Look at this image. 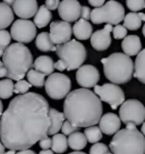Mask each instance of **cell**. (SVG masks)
<instances>
[{
    "mask_svg": "<svg viewBox=\"0 0 145 154\" xmlns=\"http://www.w3.org/2000/svg\"><path fill=\"white\" fill-rule=\"evenodd\" d=\"M50 106L39 93L17 95L8 104L0 119V138L6 149H29L48 137L51 127Z\"/></svg>",
    "mask_w": 145,
    "mask_h": 154,
    "instance_id": "1",
    "label": "cell"
},
{
    "mask_svg": "<svg viewBox=\"0 0 145 154\" xmlns=\"http://www.w3.org/2000/svg\"><path fill=\"white\" fill-rule=\"evenodd\" d=\"M103 112L100 97L88 88L70 92L63 102V115L78 128L92 127L100 122Z\"/></svg>",
    "mask_w": 145,
    "mask_h": 154,
    "instance_id": "2",
    "label": "cell"
},
{
    "mask_svg": "<svg viewBox=\"0 0 145 154\" xmlns=\"http://www.w3.org/2000/svg\"><path fill=\"white\" fill-rule=\"evenodd\" d=\"M2 63L7 68V77L13 81L23 79L33 67V56L23 43H13L5 50Z\"/></svg>",
    "mask_w": 145,
    "mask_h": 154,
    "instance_id": "3",
    "label": "cell"
},
{
    "mask_svg": "<svg viewBox=\"0 0 145 154\" xmlns=\"http://www.w3.org/2000/svg\"><path fill=\"white\" fill-rule=\"evenodd\" d=\"M104 76L113 84H126L134 77L135 66L129 56L115 52L101 59Z\"/></svg>",
    "mask_w": 145,
    "mask_h": 154,
    "instance_id": "4",
    "label": "cell"
},
{
    "mask_svg": "<svg viewBox=\"0 0 145 154\" xmlns=\"http://www.w3.org/2000/svg\"><path fill=\"white\" fill-rule=\"evenodd\" d=\"M109 147L113 154H145V136L138 129H120Z\"/></svg>",
    "mask_w": 145,
    "mask_h": 154,
    "instance_id": "5",
    "label": "cell"
},
{
    "mask_svg": "<svg viewBox=\"0 0 145 154\" xmlns=\"http://www.w3.org/2000/svg\"><path fill=\"white\" fill-rule=\"evenodd\" d=\"M56 53L66 66V70L81 68L87 57L86 48L77 40H70L67 43L57 45Z\"/></svg>",
    "mask_w": 145,
    "mask_h": 154,
    "instance_id": "6",
    "label": "cell"
},
{
    "mask_svg": "<svg viewBox=\"0 0 145 154\" xmlns=\"http://www.w3.org/2000/svg\"><path fill=\"white\" fill-rule=\"evenodd\" d=\"M125 8L116 0H109L99 8H94L91 14L93 24L106 23L110 25H119L125 19Z\"/></svg>",
    "mask_w": 145,
    "mask_h": 154,
    "instance_id": "7",
    "label": "cell"
},
{
    "mask_svg": "<svg viewBox=\"0 0 145 154\" xmlns=\"http://www.w3.org/2000/svg\"><path fill=\"white\" fill-rule=\"evenodd\" d=\"M119 118L122 124L138 126L145 120V106L138 100L131 99L120 106Z\"/></svg>",
    "mask_w": 145,
    "mask_h": 154,
    "instance_id": "8",
    "label": "cell"
},
{
    "mask_svg": "<svg viewBox=\"0 0 145 154\" xmlns=\"http://www.w3.org/2000/svg\"><path fill=\"white\" fill-rule=\"evenodd\" d=\"M45 92L53 100H61L70 93V78L61 72H53L45 81Z\"/></svg>",
    "mask_w": 145,
    "mask_h": 154,
    "instance_id": "9",
    "label": "cell"
},
{
    "mask_svg": "<svg viewBox=\"0 0 145 154\" xmlns=\"http://www.w3.org/2000/svg\"><path fill=\"white\" fill-rule=\"evenodd\" d=\"M94 93L102 102H106L115 110L125 102V93L120 86L113 83H106L103 85H97L94 87Z\"/></svg>",
    "mask_w": 145,
    "mask_h": 154,
    "instance_id": "10",
    "label": "cell"
},
{
    "mask_svg": "<svg viewBox=\"0 0 145 154\" xmlns=\"http://www.w3.org/2000/svg\"><path fill=\"white\" fill-rule=\"evenodd\" d=\"M36 29L38 27L34 22H31L29 19H17L11 25L10 34L11 38L18 43H29L38 36Z\"/></svg>",
    "mask_w": 145,
    "mask_h": 154,
    "instance_id": "11",
    "label": "cell"
},
{
    "mask_svg": "<svg viewBox=\"0 0 145 154\" xmlns=\"http://www.w3.org/2000/svg\"><path fill=\"white\" fill-rule=\"evenodd\" d=\"M50 38L54 44H63L70 41L72 35V25L65 20H54L50 24Z\"/></svg>",
    "mask_w": 145,
    "mask_h": 154,
    "instance_id": "12",
    "label": "cell"
},
{
    "mask_svg": "<svg viewBox=\"0 0 145 154\" xmlns=\"http://www.w3.org/2000/svg\"><path fill=\"white\" fill-rule=\"evenodd\" d=\"M76 81L82 88H91L95 87L100 81V72L92 65H83L77 69Z\"/></svg>",
    "mask_w": 145,
    "mask_h": 154,
    "instance_id": "13",
    "label": "cell"
},
{
    "mask_svg": "<svg viewBox=\"0 0 145 154\" xmlns=\"http://www.w3.org/2000/svg\"><path fill=\"white\" fill-rule=\"evenodd\" d=\"M59 16L67 23L77 22L82 14V6L78 0H63L58 8Z\"/></svg>",
    "mask_w": 145,
    "mask_h": 154,
    "instance_id": "14",
    "label": "cell"
},
{
    "mask_svg": "<svg viewBox=\"0 0 145 154\" xmlns=\"http://www.w3.org/2000/svg\"><path fill=\"white\" fill-rule=\"evenodd\" d=\"M112 25L106 24L102 29H97L91 36V45L97 51H106L111 44Z\"/></svg>",
    "mask_w": 145,
    "mask_h": 154,
    "instance_id": "15",
    "label": "cell"
},
{
    "mask_svg": "<svg viewBox=\"0 0 145 154\" xmlns=\"http://www.w3.org/2000/svg\"><path fill=\"white\" fill-rule=\"evenodd\" d=\"M39 8L36 0H16L13 5L15 15H17L20 19H29L34 17Z\"/></svg>",
    "mask_w": 145,
    "mask_h": 154,
    "instance_id": "16",
    "label": "cell"
},
{
    "mask_svg": "<svg viewBox=\"0 0 145 154\" xmlns=\"http://www.w3.org/2000/svg\"><path fill=\"white\" fill-rule=\"evenodd\" d=\"M121 120L120 118L112 112H108L102 116L101 120L99 122V127L102 133L106 135H115L120 130Z\"/></svg>",
    "mask_w": 145,
    "mask_h": 154,
    "instance_id": "17",
    "label": "cell"
},
{
    "mask_svg": "<svg viewBox=\"0 0 145 154\" xmlns=\"http://www.w3.org/2000/svg\"><path fill=\"white\" fill-rule=\"evenodd\" d=\"M121 48L127 56H137L142 51V42L137 35H127L121 43Z\"/></svg>",
    "mask_w": 145,
    "mask_h": 154,
    "instance_id": "18",
    "label": "cell"
},
{
    "mask_svg": "<svg viewBox=\"0 0 145 154\" xmlns=\"http://www.w3.org/2000/svg\"><path fill=\"white\" fill-rule=\"evenodd\" d=\"M72 33L77 40H82V41L88 40V38H91L93 34L92 24L88 20H85L83 18L78 19L72 26Z\"/></svg>",
    "mask_w": 145,
    "mask_h": 154,
    "instance_id": "19",
    "label": "cell"
},
{
    "mask_svg": "<svg viewBox=\"0 0 145 154\" xmlns=\"http://www.w3.org/2000/svg\"><path fill=\"white\" fill-rule=\"evenodd\" d=\"M33 68L35 70L44 74L45 76L47 75L50 76L51 74H53V70L56 69L52 58L49 57V56H40L36 58L33 63Z\"/></svg>",
    "mask_w": 145,
    "mask_h": 154,
    "instance_id": "20",
    "label": "cell"
},
{
    "mask_svg": "<svg viewBox=\"0 0 145 154\" xmlns=\"http://www.w3.org/2000/svg\"><path fill=\"white\" fill-rule=\"evenodd\" d=\"M35 47L39 49L40 51H43V52L57 50V45L52 42L50 34L48 32H42V33L38 34V36L35 38Z\"/></svg>",
    "mask_w": 145,
    "mask_h": 154,
    "instance_id": "21",
    "label": "cell"
},
{
    "mask_svg": "<svg viewBox=\"0 0 145 154\" xmlns=\"http://www.w3.org/2000/svg\"><path fill=\"white\" fill-rule=\"evenodd\" d=\"M49 116H50V119H51V127L49 129V135L53 136V135L58 134L59 130L63 128L66 117L63 115V112H60L56 109H50Z\"/></svg>",
    "mask_w": 145,
    "mask_h": 154,
    "instance_id": "22",
    "label": "cell"
},
{
    "mask_svg": "<svg viewBox=\"0 0 145 154\" xmlns=\"http://www.w3.org/2000/svg\"><path fill=\"white\" fill-rule=\"evenodd\" d=\"M51 19H52L51 10H49L45 5H42L40 6L38 13L34 16V24L36 25L38 29H43L47 25H49Z\"/></svg>",
    "mask_w": 145,
    "mask_h": 154,
    "instance_id": "23",
    "label": "cell"
},
{
    "mask_svg": "<svg viewBox=\"0 0 145 154\" xmlns=\"http://www.w3.org/2000/svg\"><path fill=\"white\" fill-rule=\"evenodd\" d=\"M14 10L5 2H0V29H5L14 22Z\"/></svg>",
    "mask_w": 145,
    "mask_h": 154,
    "instance_id": "24",
    "label": "cell"
},
{
    "mask_svg": "<svg viewBox=\"0 0 145 154\" xmlns=\"http://www.w3.org/2000/svg\"><path fill=\"white\" fill-rule=\"evenodd\" d=\"M134 66H135L134 77L137 78L140 83L145 84V49H143V50L136 56Z\"/></svg>",
    "mask_w": 145,
    "mask_h": 154,
    "instance_id": "25",
    "label": "cell"
},
{
    "mask_svg": "<svg viewBox=\"0 0 145 154\" xmlns=\"http://www.w3.org/2000/svg\"><path fill=\"white\" fill-rule=\"evenodd\" d=\"M87 144V138L84 133L76 131L68 137V145L72 149L82 151Z\"/></svg>",
    "mask_w": 145,
    "mask_h": 154,
    "instance_id": "26",
    "label": "cell"
},
{
    "mask_svg": "<svg viewBox=\"0 0 145 154\" xmlns=\"http://www.w3.org/2000/svg\"><path fill=\"white\" fill-rule=\"evenodd\" d=\"M143 23V19L140 17V13H133L131 11L129 14H127L124 19V26L127 29L131 31H136V29H140V25Z\"/></svg>",
    "mask_w": 145,
    "mask_h": 154,
    "instance_id": "27",
    "label": "cell"
},
{
    "mask_svg": "<svg viewBox=\"0 0 145 154\" xmlns=\"http://www.w3.org/2000/svg\"><path fill=\"white\" fill-rule=\"evenodd\" d=\"M69 147L68 138L63 134H56L52 137V149L54 153H63Z\"/></svg>",
    "mask_w": 145,
    "mask_h": 154,
    "instance_id": "28",
    "label": "cell"
},
{
    "mask_svg": "<svg viewBox=\"0 0 145 154\" xmlns=\"http://www.w3.org/2000/svg\"><path fill=\"white\" fill-rule=\"evenodd\" d=\"M26 77H27V81H29V83L32 86L42 87L45 85V75L38 72V70H35L34 68L27 72Z\"/></svg>",
    "mask_w": 145,
    "mask_h": 154,
    "instance_id": "29",
    "label": "cell"
},
{
    "mask_svg": "<svg viewBox=\"0 0 145 154\" xmlns=\"http://www.w3.org/2000/svg\"><path fill=\"white\" fill-rule=\"evenodd\" d=\"M15 84L13 79L5 78L0 81V99H9L14 94Z\"/></svg>",
    "mask_w": 145,
    "mask_h": 154,
    "instance_id": "30",
    "label": "cell"
},
{
    "mask_svg": "<svg viewBox=\"0 0 145 154\" xmlns=\"http://www.w3.org/2000/svg\"><path fill=\"white\" fill-rule=\"evenodd\" d=\"M84 134L86 136L87 142H90L92 144L99 143L100 140L102 138V130L100 129V127H97V126H92V127L85 128Z\"/></svg>",
    "mask_w": 145,
    "mask_h": 154,
    "instance_id": "31",
    "label": "cell"
},
{
    "mask_svg": "<svg viewBox=\"0 0 145 154\" xmlns=\"http://www.w3.org/2000/svg\"><path fill=\"white\" fill-rule=\"evenodd\" d=\"M31 84L29 83V81H25V79H20L18 82H16L15 84V90L14 93H16L17 95H22V94H26L29 93V90L31 88Z\"/></svg>",
    "mask_w": 145,
    "mask_h": 154,
    "instance_id": "32",
    "label": "cell"
},
{
    "mask_svg": "<svg viewBox=\"0 0 145 154\" xmlns=\"http://www.w3.org/2000/svg\"><path fill=\"white\" fill-rule=\"evenodd\" d=\"M128 9L133 13H137L145 8V0H126Z\"/></svg>",
    "mask_w": 145,
    "mask_h": 154,
    "instance_id": "33",
    "label": "cell"
},
{
    "mask_svg": "<svg viewBox=\"0 0 145 154\" xmlns=\"http://www.w3.org/2000/svg\"><path fill=\"white\" fill-rule=\"evenodd\" d=\"M11 34L6 31V29H0V50H4L10 45V40H11Z\"/></svg>",
    "mask_w": 145,
    "mask_h": 154,
    "instance_id": "34",
    "label": "cell"
},
{
    "mask_svg": "<svg viewBox=\"0 0 145 154\" xmlns=\"http://www.w3.org/2000/svg\"><path fill=\"white\" fill-rule=\"evenodd\" d=\"M109 153V147L103 143H97L93 144L90 149V154H108Z\"/></svg>",
    "mask_w": 145,
    "mask_h": 154,
    "instance_id": "35",
    "label": "cell"
},
{
    "mask_svg": "<svg viewBox=\"0 0 145 154\" xmlns=\"http://www.w3.org/2000/svg\"><path fill=\"white\" fill-rule=\"evenodd\" d=\"M113 38L116 40H121V38H125L127 36V29H126L124 25H116L113 27Z\"/></svg>",
    "mask_w": 145,
    "mask_h": 154,
    "instance_id": "36",
    "label": "cell"
},
{
    "mask_svg": "<svg viewBox=\"0 0 145 154\" xmlns=\"http://www.w3.org/2000/svg\"><path fill=\"white\" fill-rule=\"evenodd\" d=\"M61 131H63V134L65 135V136H70L72 134L78 131V127L74 126L72 122H69V121L67 120V121H65V122H63Z\"/></svg>",
    "mask_w": 145,
    "mask_h": 154,
    "instance_id": "37",
    "label": "cell"
},
{
    "mask_svg": "<svg viewBox=\"0 0 145 154\" xmlns=\"http://www.w3.org/2000/svg\"><path fill=\"white\" fill-rule=\"evenodd\" d=\"M39 143L40 147L42 149H50L52 147V138H50V137H45V138L40 140Z\"/></svg>",
    "mask_w": 145,
    "mask_h": 154,
    "instance_id": "38",
    "label": "cell"
},
{
    "mask_svg": "<svg viewBox=\"0 0 145 154\" xmlns=\"http://www.w3.org/2000/svg\"><path fill=\"white\" fill-rule=\"evenodd\" d=\"M45 7L48 8L49 10H54L58 9L59 5H60V1L59 0H45Z\"/></svg>",
    "mask_w": 145,
    "mask_h": 154,
    "instance_id": "39",
    "label": "cell"
},
{
    "mask_svg": "<svg viewBox=\"0 0 145 154\" xmlns=\"http://www.w3.org/2000/svg\"><path fill=\"white\" fill-rule=\"evenodd\" d=\"M91 14H92V10L90 9V7L87 6H82V14H81V17L85 20H88L91 19Z\"/></svg>",
    "mask_w": 145,
    "mask_h": 154,
    "instance_id": "40",
    "label": "cell"
},
{
    "mask_svg": "<svg viewBox=\"0 0 145 154\" xmlns=\"http://www.w3.org/2000/svg\"><path fill=\"white\" fill-rule=\"evenodd\" d=\"M88 4L93 6L94 8H99L106 4V0H88Z\"/></svg>",
    "mask_w": 145,
    "mask_h": 154,
    "instance_id": "41",
    "label": "cell"
},
{
    "mask_svg": "<svg viewBox=\"0 0 145 154\" xmlns=\"http://www.w3.org/2000/svg\"><path fill=\"white\" fill-rule=\"evenodd\" d=\"M7 75H8L7 68L5 67L4 63L0 60V78H1V77H7Z\"/></svg>",
    "mask_w": 145,
    "mask_h": 154,
    "instance_id": "42",
    "label": "cell"
},
{
    "mask_svg": "<svg viewBox=\"0 0 145 154\" xmlns=\"http://www.w3.org/2000/svg\"><path fill=\"white\" fill-rule=\"evenodd\" d=\"M54 68L56 69H58L59 72H63V70H66V66L63 65V63L61 60H58V61H56L54 63Z\"/></svg>",
    "mask_w": 145,
    "mask_h": 154,
    "instance_id": "43",
    "label": "cell"
},
{
    "mask_svg": "<svg viewBox=\"0 0 145 154\" xmlns=\"http://www.w3.org/2000/svg\"><path fill=\"white\" fill-rule=\"evenodd\" d=\"M16 154H36L32 149H23V151H17Z\"/></svg>",
    "mask_w": 145,
    "mask_h": 154,
    "instance_id": "44",
    "label": "cell"
},
{
    "mask_svg": "<svg viewBox=\"0 0 145 154\" xmlns=\"http://www.w3.org/2000/svg\"><path fill=\"white\" fill-rule=\"evenodd\" d=\"M5 145H4V143H2V140H1V138H0V154H5Z\"/></svg>",
    "mask_w": 145,
    "mask_h": 154,
    "instance_id": "45",
    "label": "cell"
},
{
    "mask_svg": "<svg viewBox=\"0 0 145 154\" xmlns=\"http://www.w3.org/2000/svg\"><path fill=\"white\" fill-rule=\"evenodd\" d=\"M53 153L54 152H53L52 149H42L39 154H53Z\"/></svg>",
    "mask_w": 145,
    "mask_h": 154,
    "instance_id": "46",
    "label": "cell"
},
{
    "mask_svg": "<svg viewBox=\"0 0 145 154\" xmlns=\"http://www.w3.org/2000/svg\"><path fill=\"white\" fill-rule=\"evenodd\" d=\"M15 1H16V0H2V2H5L6 5H8V6H13Z\"/></svg>",
    "mask_w": 145,
    "mask_h": 154,
    "instance_id": "47",
    "label": "cell"
},
{
    "mask_svg": "<svg viewBox=\"0 0 145 154\" xmlns=\"http://www.w3.org/2000/svg\"><path fill=\"white\" fill-rule=\"evenodd\" d=\"M2 115H4V104H2V102L0 100V119H1Z\"/></svg>",
    "mask_w": 145,
    "mask_h": 154,
    "instance_id": "48",
    "label": "cell"
},
{
    "mask_svg": "<svg viewBox=\"0 0 145 154\" xmlns=\"http://www.w3.org/2000/svg\"><path fill=\"white\" fill-rule=\"evenodd\" d=\"M142 134L145 136V121L143 122V125H142Z\"/></svg>",
    "mask_w": 145,
    "mask_h": 154,
    "instance_id": "49",
    "label": "cell"
},
{
    "mask_svg": "<svg viewBox=\"0 0 145 154\" xmlns=\"http://www.w3.org/2000/svg\"><path fill=\"white\" fill-rule=\"evenodd\" d=\"M69 154H86V153H84L82 151H75V152H72V153H69Z\"/></svg>",
    "mask_w": 145,
    "mask_h": 154,
    "instance_id": "50",
    "label": "cell"
},
{
    "mask_svg": "<svg viewBox=\"0 0 145 154\" xmlns=\"http://www.w3.org/2000/svg\"><path fill=\"white\" fill-rule=\"evenodd\" d=\"M5 154H16V151H13V149H9L8 152H6Z\"/></svg>",
    "mask_w": 145,
    "mask_h": 154,
    "instance_id": "51",
    "label": "cell"
},
{
    "mask_svg": "<svg viewBox=\"0 0 145 154\" xmlns=\"http://www.w3.org/2000/svg\"><path fill=\"white\" fill-rule=\"evenodd\" d=\"M142 32H143V35L145 36V24H144V26H143V29H142Z\"/></svg>",
    "mask_w": 145,
    "mask_h": 154,
    "instance_id": "52",
    "label": "cell"
},
{
    "mask_svg": "<svg viewBox=\"0 0 145 154\" xmlns=\"http://www.w3.org/2000/svg\"><path fill=\"white\" fill-rule=\"evenodd\" d=\"M108 154H113V153H110V152H109V153H108Z\"/></svg>",
    "mask_w": 145,
    "mask_h": 154,
    "instance_id": "53",
    "label": "cell"
}]
</instances>
